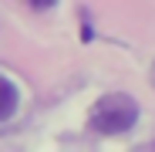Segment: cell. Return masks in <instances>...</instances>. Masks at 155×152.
Wrapping results in <instances>:
<instances>
[{
    "label": "cell",
    "mask_w": 155,
    "mask_h": 152,
    "mask_svg": "<svg viewBox=\"0 0 155 152\" xmlns=\"http://www.w3.org/2000/svg\"><path fill=\"white\" fill-rule=\"evenodd\" d=\"M91 129L101 135H121L128 132L132 125L138 122V101L125 91H111V95H101L94 105H91Z\"/></svg>",
    "instance_id": "1"
},
{
    "label": "cell",
    "mask_w": 155,
    "mask_h": 152,
    "mask_svg": "<svg viewBox=\"0 0 155 152\" xmlns=\"http://www.w3.org/2000/svg\"><path fill=\"white\" fill-rule=\"evenodd\" d=\"M27 4H31V7H37V10H47L54 0H27Z\"/></svg>",
    "instance_id": "3"
},
{
    "label": "cell",
    "mask_w": 155,
    "mask_h": 152,
    "mask_svg": "<svg viewBox=\"0 0 155 152\" xmlns=\"http://www.w3.org/2000/svg\"><path fill=\"white\" fill-rule=\"evenodd\" d=\"M17 101H20L17 85H14L10 78H4V74H0V122H7V118L17 112Z\"/></svg>",
    "instance_id": "2"
}]
</instances>
